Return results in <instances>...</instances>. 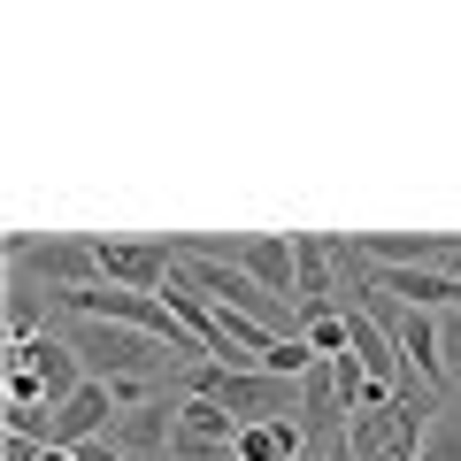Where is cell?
<instances>
[{"label":"cell","instance_id":"cell-5","mask_svg":"<svg viewBox=\"0 0 461 461\" xmlns=\"http://www.w3.org/2000/svg\"><path fill=\"white\" fill-rule=\"evenodd\" d=\"M215 262H239L254 285H262L269 300H293L300 315V277H293V239H239L230 254H215Z\"/></svg>","mask_w":461,"mask_h":461},{"label":"cell","instance_id":"cell-1","mask_svg":"<svg viewBox=\"0 0 461 461\" xmlns=\"http://www.w3.org/2000/svg\"><path fill=\"white\" fill-rule=\"evenodd\" d=\"M62 339H69V354L85 362V377H100V384H115V377H162V369L185 362L169 339H147V330H131V323H77V315H69Z\"/></svg>","mask_w":461,"mask_h":461},{"label":"cell","instance_id":"cell-9","mask_svg":"<svg viewBox=\"0 0 461 461\" xmlns=\"http://www.w3.org/2000/svg\"><path fill=\"white\" fill-rule=\"evenodd\" d=\"M339 423H346L339 377H330V362H315L308 377H300V430H339Z\"/></svg>","mask_w":461,"mask_h":461},{"label":"cell","instance_id":"cell-13","mask_svg":"<svg viewBox=\"0 0 461 461\" xmlns=\"http://www.w3.org/2000/svg\"><path fill=\"white\" fill-rule=\"evenodd\" d=\"M77 461H131V454H123L115 438H85V446H77Z\"/></svg>","mask_w":461,"mask_h":461},{"label":"cell","instance_id":"cell-11","mask_svg":"<svg viewBox=\"0 0 461 461\" xmlns=\"http://www.w3.org/2000/svg\"><path fill=\"white\" fill-rule=\"evenodd\" d=\"M415 461H461V415L430 423V430H423V446H415Z\"/></svg>","mask_w":461,"mask_h":461},{"label":"cell","instance_id":"cell-8","mask_svg":"<svg viewBox=\"0 0 461 461\" xmlns=\"http://www.w3.org/2000/svg\"><path fill=\"white\" fill-rule=\"evenodd\" d=\"M384 293H400L408 308H446V300H461V277H446V269H377Z\"/></svg>","mask_w":461,"mask_h":461},{"label":"cell","instance_id":"cell-12","mask_svg":"<svg viewBox=\"0 0 461 461\" xmlns=\"http://www.w3.org/2000/svg\"><path fill=\"white\" fill-rule=\"evenodd\" d=\"M438 339H446V377H454V369H461V315H446Z\"/></svg>","mask_w":461,"mask_h":461},{"label":"cell","instance_id":"cell-2","mask_svg":"<svg viewBox=\"0 0 461 461\" xmlns=\"http://www.w3.org/2000/svg\"><path fill=\"white\" fill-rule=\"evenodd\" d=\"M8 269L39 277L54 300H69V293H85V285H100V247H85V239H23V230H8Z\"/></svg>","mask_w":461,"mask_h":461},{"label":"cell","instance_id":"cell-15","mask_svg":"<svg viewBox=\"0 0 461 461\" xmlns=\"http://www.w3.org/2000/svg\"><path fill=\"white\" fill-rule=\"evenodd\" d=\"M300 461H308V454H300Z\"/></svg>","mask_w":461,"mask_h":461},{"label":"cell","instance_id":"cell-3","mask_svg":"<svg viewBox=\"0 0 461 461\" xmlns=\"http://www.w3.org/2000/svg\"><path fill=\"white\" fill-rule=\"evenodd\" d=\"M8 369H23V377L39 384V393H47V408H62V400H77L85 384V362L77 354H69V339L62 330H47V339H23V346H8Z\"/></svg>","mask_w":461,"mask_h":461},{"label":"cell","instance_id":"cell-14","mask_svg":"<svg viewBox=\"0 0 461 461\" xmlns=\"http://www.w3.org/2000/svg\"><path fill=\"white\" fill-rule=\"evenodd\" d=\"M39 461H77V446H39Z\"/></svg>","mask_w":461,"mask_h":461},{"label":"cell","instance_id":"cell-7","mask_svg":"<svg viewBox=\"0 0 461 461\" xmlns=\"http://www.w3.org/2000/svg\"><path fill=\"white\" fill-rule=\"evenodd\" d=\"M47 308H62V300L47 293L39 277H8V346H23V339H47Z\"/></svg>","mask_w":461,"mask_h":461},{"label":"cell","instance_id":"cell-6","mask_svg":"<svg viewBox=\"0 0 461 461\" xmlns=\"http://www.w3.org/2000/svg\"><path fill=\"white\" fill-rule=\"evenodd\" d=\"M293 277H300V308H323V300H339V254H330V239H308L300 230L293 239Z\"/></svg>","mask_w":461,"mask_h":461},{"label":"cell","instance_id":"cell-10","mask_svg":"<svg viewBox=\"0 0 461 461\" xmlns=\"http://www.w3.org/2000/svg\"><path fill=\"white\" fill-rule=\"evenodd\" d=\"M293 339H308V354H315V362H339V354H346V300H323V308H300Z\"/></svg>","mask_w":461,"mask_h":461},{"label":"cell","instance_id":"cell-4","mask_svg":"<svg viewBox=\"0 0 461 461\" xmlns=\"http://www.w3.org/2000/svg\"><path fill=\"white\" fill-rule=\"evenodd\" d=\"M169 277H177V254L169 247H131V239H108V247H100V285H123V293L162 300Z\"/></svg>","mask_w":461,"mask_h":461}]
</instances>
